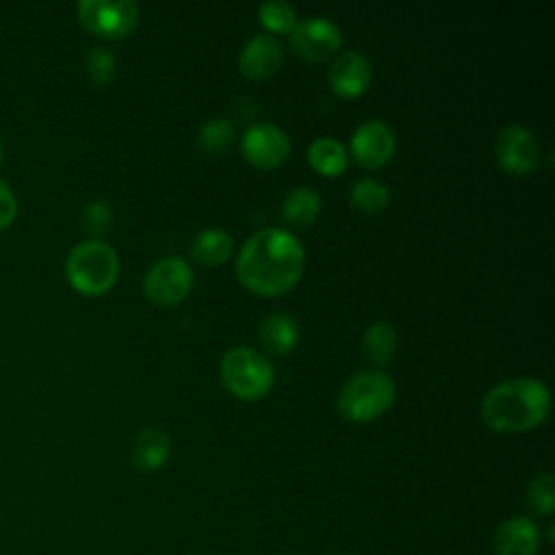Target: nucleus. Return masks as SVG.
<instances>
[{
  "label": "nucleus",
  "instance_id": "obj_25",
  "mask_svg": "<svg viewBox=\"0 0 555 555\" xmlns=\"http://www.w3.org/2000/svg\"><path fill=\"white\" fill-rule=\"evenodd\" d=\"M85 67H87V74L91 76L93 82L106 85V82L115 76L117 59H115V54H113L106 46H93V48L87 52Z\"/></svg>",
  "mask_w": 555,
  "mask_h": 555
},
{
  "label": "nucleus",
  "instance_id": "obj_13",
  "mask_svg": "<svg viewBox=\"0 0 555 555\" xmlns=\"http://www.w3.org/2000/svg\"><path fill=\"white\" fill-rule=\"evenodd\" d=\"M282 59L284 48L280 39L271 33H256L243 43L238 52V67L249 78H267L282 65Z\"/></svg>",
  "mask_w": 555,
  "mask_h": 555
},
{
  "label": "nucleus",
  "instance_id": "obj_10",
  "mask_svg": "<svg viewBox=\"0 0 555 555\" xmlns=\"http://www.w3.org/2000/svg\"><path fill=\"white\" fill-rule=\"evenodd\" d=\"M243 154L258 167L271 169L284 163L291 152V139L284 128L273 121L249 124L241 139Z\"/></svg>",
  "mask_w": 555,
  "mask_h": 555
},
{
  "label": "nucleus",
  "instance_id": "obj_14",
  "mask_svg": "<svg viewBox=\"0 0 555 555\" xmlns=\"http://www.w3.org/2000/svg\"><path fill=\"white\" fill-rule=\"evenodd\" d=\"M496 555H538L540 531L533 520L525 516H512L503 520L494 533Z\"/></svg>",
  "mask_w": 555,
  "mask_h": 555
},
{
  "label": "nucleus",
  "instance_id": "obj_26",
  "mask_svg": "<svg viewBox=\"0 0 555 555\" xmlns=\"http://www.w3.org/2000/svg\"><path fill=\"white\" fill-rule=\"evenodd\" d=\"M80 219H82L85 230H89L93 234H102L108 230V225L113 221V210H111L108 202L91 199L89 204H85Z\"/></svg>",
  "mask_w": 555,
  "mask_h": 555
},
{
  "label": "nucleus",
  "instance_id": "obj_17",
  "mask_svg": "<svg viewBox=\"0 0 555 555\" xmlns=\"http://www.w3.org/2000/svg\"><path fill=\"white\" fill-rule=\"evenodd\" d=\"M321 210V195L314 186L301 184L286 191L282 199V215L293 225H308Z\"/></svg>",
  "mask_w": 555,
  "mask_h": 555
},
{
  "label": "nucleus",
  "instance_id": "obj_4",
  "mask_svg": "<svg viewBox=\"0 0 555 555\" xmlns=\"http://www.w3.org/2000/svg\"><path fill=\"white\" fill-rule=\"evenodd\" d=\"M395 379L382 369H362L347 377L338 392V410L349 421H371L395 401Z\"/></svg>",
  "mask_w": 555,
  "mask_h": 555
},
{
  "label": "nucleus",
  "instance_id": "obj_8",
  "mask_svg": "<svg viewBox=\"0 0 555 555\" xmlns=\"http://www.w3.org/2000/svg\"><path fill=\"white\" fill-rule=\"evenodd\" d=\"M494 156L505 171L527 173L540 160V143L531 128L520 121H512L496 132Z\"/></svg>",
  "mask_w": 555,
  "mask_h": 555
},
{
  "label": "nucleus",
  "instance_id": "obj_7",
  "mask_svg": "<svg viewBox=\"0 0 555 555\" xmlns=\"http://www.w3.org/2000/svg\"><path fill=\"white\" fill-rule=\"evenodd\" d=\"M80 22L100 37H124L139 22V4L134 0H80Z\"/></svg>",
  "mask_w": 555,
  "mask_h": 555
},
{
  "label": "nucleus",
  "instance_id": "obj_28",
  "mask_svg": "<svg viewBox=\"0 0 555 555\" xmlns=\"http://www.w3.org/2000/svg\"><path fill=\"white\" fill-rule=\"evenodd\" d=\"M2 158H4V145H2V141H0V165H2Z\"/></svg>",
  "mask_w": 555,
  "mask_h": 555
},
{
  "label": "nucleus",
  "instance_id": "obj_11",
  "mask_svg": "<svg viewBox=\"0 0 555 555\" xmlns=\"http://www.w3.org/2000/svg\"><path fill=\"white\" fill-rule=\"evenodd\" d=\"M395 143L397 139L390 124L379 117H371L356 126V130L351 132L349 150L358 158V163L366 167H379L392 156Z\"/></svg>",
  "mask_w": 555,
  "mask_h": 555
},
{
  "label": "nucleus",
  "instance_id": "obj_18",
  "mask_svg": "<svg viewBox=\"0 0 555 555\" xmlns=\"http://www.w3.org/2000/svg\"><path fill=\"white\" fill-rule=\"evenodd\" d=\"M234 247L232 234L223 228H204L191 241V254L195 260L204 264H219L223 262Z\"/></svg>",
  "mask_w": 555,
  "mask_h": 555
},
{
  "label": "nucleus",
  "instance_id": "obj_9",
  "mask_svg": "<svg viewBox=\"0 0 555 555\" xmlns=\"http://www.w3.org/2000/svg\"><path fill=\"white\" fill-rule=\"evenodd\" d=\"M293 48L306 59L321 61L340 48L343 33L340 26L325 15H308L295 22L288 30Z\"/></svg>",
  "mask_w": 555,
  "mask_h": 555
},
{
  "label": "nucleus",
  "instance_id": "obj_16",
  "mask_svg": "<svg viewBox=\"0 0 555 555\" xmlns=\"http://www.w3.org/2000/svg\"><path fill=\"white\" fill-rule=\"evenodd\" d=\"M171 451V438L160 427H145L134 436L132 442V464L143 470L152 473L158 470Z\"/></svg>",
  "mask_w": 555,
  "mask_h": 555
},
{
  "label": "nucleus",
  "instance_id": "obj_24",
  "mask_svg": "<svg viewBox=\"0 0 555 555\" xmlns=\"http://www.w3.org/2000/svg\"><path fill=\"white\" fill-rule=\"evenodd\" d=\"M258 20L269 30H291L297 22V11L286 0H264L258 7Z\"/></svg>",
  "mask_w": 555,
  "mask_h": 555
},
{
  "label": "nucleus",
  "instance_id": "obj_12",
  "mask_svg": "<svg viewBox=\"0 0 555 555\" xmlns=\"http://www.w3.org/2000/svg\"><path fill=\"white\" fill-rule=\"evenodd\" d=\"M373 76L371 61L360 50H343L338 52L327 69V82L330 87L340 95H360L366 91Z\"/></svg>",
  "mask_w": 555,
  "mask_h": 555
},
{
  "label": "nucleus",
  "instance_id": "obj_22",
  "mask_svg": "<svg viewBox=\"0 0 555 555\" xmlns=\"http://www.w3.org/2000/svg\"><path fill=\"white\" fill-rule=\"evenodd\" d=\"M234 139V124L228 117H210L199 126L197 141L208 152H219L228 147Z\"/></svg>",
  "mask_w": 555,
  "mask_h": 555
},
{
  "label": "nucleus",
  "instance_id": "obj_21",
  "mask_svg": "<svg viewBox=\"0 0 555 555\" xmlns=\"http://www.w3.org/2000/svg\"><path fill=\"white\" fill-rule=\"evenodd\" d=\"M349 202L358 208V210H366V212H377L384 210L390 204V191L384 182L375 180V178H358L351 189H349Z\"/></svg>",
  "mask_w": 555,
  "mask_h": 555
},
{
  "label": "nucleus",
  "instance_id": "obj_19",
  "mask_svg": "<svg viewBox=\"0 0 555 555\" xmlns=\"http://www.w3.org/2000/svg\"><path fill=\"white\" fill-rule=\"evenodd\" d=\"M308 160L310 165L325 173V176H336L347 167V147L340 139L336 137H317L308 145Z\"/></svg>",
  "mask_w": 555,
  "mask_h": 555
},
{
  "label": "nucleus",
  "instance_id": "obj_23",
  "mask_svg": "<svg viewBox=\"0 0 555 555\" xmlns=\"http://www.w3.org/2000/svg\"><path fill=\"white\" fill-rule=\"evenodd\" d=\"M527 503L535 514L548 516L555 507V490L553 475L548 470L535 473L527 483Z\"/></svg>",
  "mask_w": 555,
  "mask_h": 555
},
{
  "label": "nucleus",
  "instance_id": "obj_6",
  "mask_svg": "<svg viewBox=\"0 0 555 555\" xmlns=\"http://www.w3.org/2000/svg\"><path fill=\"white\" fill-rule=\"evenodd\" d=\"M193 286V269L182 256L169 254L150 264L143 275V293L156 304H176Z\"/></svg>",
  "mask_w": 555,
  "mask_h": 555
},
{
  "label": "nucleus",
  "instance_id": "obj_27",
  "mask_svg": "<svg viewBox=\"0 0 555 555\" xmlns=\"http://www.w3.org/2000/svg\"><path fill=\"white\" fill-rule=\"evenodd\" d=\"M17 217V199L11 186L0 178V232L7 230Z\"/></svg>",
  "mask_w": 555,
  "mask_h": 555
},
{
  "label": "nucleus",
  "instance_id": "obj_3",
  "mask_svg": "<svg viewBox=\"0 0 555 555\" xmlns=\"http://www.w3.org/2000/svg\"><path fill=\"white\" fill-rule=\"evenodd\" d=\"M119 273V256L104 238H85L76 243L65 258V275L82 295L106 293Z\"/></svg>",
  "mask_w": 555,
  "mask_h": 555
},
{
  "label": "nucleus",
  "instance_id": "obj_15",
  "mask_svg": "<svg viewBox=\"0 0 555 555\" xmlns=\"http://www.w3.org/2000/svg\"><path fill=\"white\" fill-rule=\"evenodd\" d=\"M258 338L269 351L286 353L299 340V323L286 310H271L258 325Z\"/></svg>",
  "mask_w": 555,
  "mask_h": 555
},
{
  "label": "nucleus",
  "instance_id": "obj_5",
  "mask_svg": "<svg viewBox=\"0 0 555 555\" xmlns=\"http://www.w3.org/2000/svg\"><path fill=\"white\" fill-rule=\"evenodd\" d=\"M221 382L243 399L262 397L275 379L271 360L249 345H234L221 356Z\"/></svg>",
  "mask_w": 555,
  "mask_h": 555
},
{
  "label": "nucleus",
  "instance_id": "obj_20",
  "mask_svg": "<svg viewBox=\"0 0 555 555\" xmlns=\"http://www.w3.org/2000/svg\"><path fill=\"white\" fill-rule=\"evenodd\" d=\"M362 351L373 364H386L397 351V330L390 321H373L362 334Z\"/></svg>",
  "mask_w": 555,
  "mask_h": 555
},
{
  "label": "nucleus",
  "instance_id": "obj_2",
  "mask_svg": "<svg viewBox=\"0 0 555 555\" xmlns=\"http://www.w3.org/2000/svg\"><path fill=\"white\" fill-rule=\"evenodd\" d=\"M551 410V390L538 377L496 382L481 399V418L494 431H525L540 425Z\"/></svg>",
  "mask_w": 555,
  "mask_h": 555
},
{
  "label": "nucleus",
  "instance_id": "obj_1",
  "mask_svg": "<svg viewBox=\"0 0 555 555\" xmlns=\"http://www.w3.org/2000/svg\"><path fill=\"white\" fill-rule=\"evenodd\" d=\"M304 258V245L291 230L269 225L245 238L236 258V273L247 288L275 295L299 280Z\"/></svg>",
  "mask_w": 555,
  "mask_h": 555
}]
</instances>
